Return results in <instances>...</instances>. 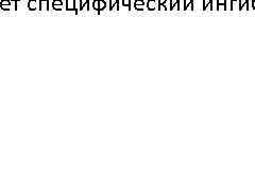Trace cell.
I'll use <instances>...</instances> for the list:
<instances>
[{
    "label": "cell",
    "instance_id": "2",
    "mask_svg": "<svg viewBox=\"0 0 255 191\" xmlns=\"http://www.w3.org/2000/svg\"><path fill=\"white\" fill-rule=\"evenodd\" d=\"M184 8H183V10L184 11H187L188 8H190L191 11H195V6H194V0H190L189 2H187L186 0H184Z\"/></svg>",
    "mask_w": 255,
    "mask_h": 191
},
{
    "label": "cell",
    "instance_id": "4",
    "mask_svg": "<svg viewBox=\"0 0 255 191\" xmlns=\"http://www.w3.org/2000/svg\"><path fill=\"white\" fill-rule=\"evenodd\" d=\"M238 4H239V9H238L239 11H242L244 8H247V10H249V0H246L243 3L241 0H239V3H238Z\"/></svg>",
    "mask_w": 255,
    "mask_h": 191
},
{
    "label": "cell",
    "instance_id": "3",
    "mask_svg": "<svg viewBox=\"0 0 255 191\" xmlns=\"http://www.w3.org/2000/svg\"><path fill=\"white\" fill-rule=\"evenodd\" d=\"M207 8H209V10L213 11V0H209L208 2H206L205 0H203V11H205Z\"/></svg>",
    "mask_w": 255,
    "mask_h": 191
},
{
    "label": "cell",
    "instance_id": "1",
    "mask_svg": "<svg viewBox=\"0 0 255 191\" xmlns=\"http://www.w3.org/2000/svg\"><path fill=\"white\" fill-rule=\"evenodd\" d=\"M221 8H222V10H224V11H228L226 0H217V8H216V10H217V11H220Z\"/></svg>",
    "mask_w": 255,
    "mask_h": 191
},
{
    "label": "cell",
    "instance_id": "5",
    "mask_svg": "<svg viewBox=\"0 0 255 191\" xmlns=\"http://www.w3.org/2000/svg\"><path fill=\"white\" fill-rule=\"evenodd\" d=\"M251 6H252V9L255 11V0H252V4H251Z\"/></svg>",
    "mask_w": 255,
    "mask_h": 191
}]
</instances>
